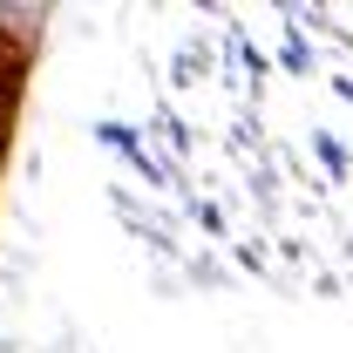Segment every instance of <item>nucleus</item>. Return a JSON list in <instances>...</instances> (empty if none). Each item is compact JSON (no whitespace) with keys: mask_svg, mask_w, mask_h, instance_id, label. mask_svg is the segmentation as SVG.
Here are the masks:
<instances>
[{"mask_svg":"<svg viewBox=\"0 0 353 353\" xmlns=\"http://www.w3.org/2000/svg\"><path fill=\"white\" fill-rule=\"evenodd\" d=\"M7 82H14V54L0 48V95H7Z\"/></svg>","mask_w":353,"mask_h":353,"instance_id":"obj_1","label":"nucleus"}]
</instances>
